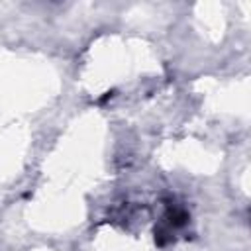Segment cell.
I'll return each instance as SVG.
<instances>
[{
    "label": "cell",
    "mask_w": 251,
    "mask_h": 251,
    "mask_svg": "<svg viewBox=\"0 0 251 251\" xmlns=\"http://www.w3.org/2000/svg\"><path fill=\"white\" fill-rule=\"evenodd\" d=\"M165 220L171 227H182L188 222V214H186V210H182L178 206H169L167 214H165Z\"/></svg>",
    "instance_id": "6da1fadb"
}]
</instances>
